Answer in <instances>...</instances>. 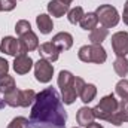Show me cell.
I'll list each match as a JSON object with an SVG mask.
<instances>
[{
    "label": "cell",
    "mask_w": 128,
    "mask_h": 128,
    "mask_svg": "<svg viewBox=\"0 0 128 128\" xmlns=\"http://www.w3.org/2000/svg\"><path fill=\"white\" fill-rule=\"evenodd\" d=\"M66 122L67 112L55 88L49 86L36 94L30 112L32 128H66Z\"/></svg>",
    "instance_id": "cell-1"
},
{
    "label": "cell",
    "mask_w": 128,
    "mask_h": 128,
    "mask_svg": "<svg viewBox=\"0 0 128 128\" xmlns=\"http://www.w3.org/2000/svg\"><path fill=\"white\" fill-rule=\"evenodd\" d=\"M58 86L61 91V100L64 104H73L78 98L74 90V76L68 70H61L58 74Z\"/></svg>",
    "instance_id": "cell-2"
},
{
    "label": "cell",
    "mask_w": 128,
    "mask_h": 128,
    "mask_svg": "<svg viewBox=\"0 0 128 128\" xmlns=\"http://www.w3.org/2000/svg\"><path fill=\"white\" fill-rule=\"evenodd\" d=\"M118 104H119V101L116 100L115 94L104 96L98 101V104L92 109L94 116L100 121H109L115 115V112L118 110Z\"/></svg>",
    "instance_id": "cell-3"
},
{
    "label": "cell",
    "mask_w": 128,
    "mask_h": 128,
    "mask_svg": "<svg viewBox=\"0 0 128 128\" xmlns=\"http://www.w3.org/2000/svg\"><path fill=\"white\" fill-rule=\"evenodd\" d=\"M78 57L84 63H94V64H103L107 60L106 49L101 45H85L79 49Z\"/></svg>",
    "instance_id": "cell-4"
},
{
    "label": "cell",
    "mask_w": 128,
    "mask_h": 128,
    "mask_svg": "<svg viewBox=\"0 0 128 128\" xmlns=\"http://www.w3.org/2000/svg\"><path fill=\"white\" fill-rule=\"evenodd\" d=\"M96 15L98 18V22L106 27V28H112V27H116L118 22H119V14H118V9L113 8L112 4H101L98 6L96 10Z\"/></svg>",
    "instance_id": "cell-5"
},
{
    "label": "cell",
    "mask_w": 128,
    "mask_h": 128,
    "mask_svg": "<svg viewBox=\"0 0 128 128\" xmlns=\"http://www.w3.org/2000/svg\"><path fill=\"white\" fill-rule=\"evenodd\" d=\"M34 76L40 84H48L51 82L52 76H54V66L52 63L40 58L37 63L34 64Z\"/></svg>",
    "instance_id": "cell-6"
},
{
    "label": "cell",
    "mask_w": 128,
    "mask_h": 128,
    "mask_svg": "<svg viewBox=\"0 0 128 128\" xmlns=\"http://www.w3.org/2000/svg\"><path fill=\"white\" fill-rule=\"evenodd\" d=\"M112 49L116 57H127L128 54V32H118L112 36Z\"/></svg>",
    "instance_id": "cell-7"
},
{
    "label": "cell",
    "mask_w": 128,
    "mask_h": 128,
    "mask_svg": "<svg viewBox=\"0 0 128 128\" xmlns=\"http://www.w3.org/2000/svg\"><path fill=\"white\" fill-rule=\"evenodd\" d=\"M20 54H27V52H32V51H36L39 48V39L36 36V33L30 30V32L24 33L20 36Z\"/></svg>",
    "instance_id": "cell-8"
},
{
    "label": "cell",
    "mask_w": 128,
    "mask_h": 128,
    "mask_svg": "<svg viewBox=\"0 0 128 128\" xmlns=\"http://www.w3.org/2000/svg\"><path fill=\"white\" fill-rule=\"evenodd\" d=\"M37 51H39L40 57H42L43 60L49 61V63H55V61L58 60V57H60V49H58L52 42H45V43L39 45Z\"/></svg>",
    "instance_id": "cell-9"
},
{
    "label": "cell",
    "mask_w": 128,
    "mask_h": 128,
    "mask_svg": "<svg viewBox=\"0 0 128 128\" xmlns=\"http://www.w3.org/2000/svg\"><path fill=\"white\" fill-rule=\"evenodd\" d=\"M21 48H20V40H16L15 37L12 36H6L2 39V43H0V52L6 54V55H10V57H16L20 54Z\"/></svg>",
    "instance_id": "cell-10"
},
{
    "label": "cell",
    "mask_w": 128,
    "mask_h": 128,
    "mask_svg": "<svg viewBox=\"0 0 128 128\" xmlns=\"http://www.w3.org/2000/svg\"><path fill=\"white\" fill-rule=\"evenodd\" d=\"M34 66L32 57H28L27 54H18L14 60V70L16 72V74H26L32 70Z\"/></svg>",
    "instance_id": "cell-11"
},
{
    "label": "cell",
    "mask_w": 128,
    "mask_h": 128,
    "mask_svg": "<svg viewBox=\"0 0 128 128\" xmlns=\"http://www.w3.org/2000/svg\"><path fill=\"white\" fill-rule=\"evenodd\" d=\"M116 127L122 125L124 122H128V100H121L118 104V110L115 112V115L107 121Z\"/></svg>",
    "instance_id": "cell-12"
},
{
    "label": "cell",
    "mask_w": 128,
    "mask_h": 128,
    "mask_svg": "<svg viewBox=\"0 0 128 128\" xmlns=\"http://www.w3.org/2000/svg\"><path fill=\"white\" fill-rule=\"evenodd\" d=\"M51 42L60 49V52L68 51V49L73 46V36L67 32H61V33H57V34L52 37Z\"/></svg>",
    "instance_id": "cell-13"
},
{
    "label": "cell",
    "mask_w": 128,
    "mask_h": 128,
    "mask_svg": "<svg viewBox=\"0 0 128 128\" xmlns=\"http://www.w3.org/2000/svg\"><path fill=\"white\" fill-rule=\"evenodd\" d=\"M70 10V4L64 0H51L48 3V12L52 15V16H57V18H61L64 14H67Z\"/></svg>",
    "instance_id": "cell-14"
},
{
    "label": "cell",
    "mask_w": 128,
    "mask_h": 128,
    "mask_svg": "<svg viewBox=\"0 0 128 128\" xmlns=\"http://www.w3.org/2000/svg\"><path fill=\"white\" fill-rule=\"evenodd\" d=\"M94 119H96V116H94L92 109H90V107H86V106L80 107V109L78 110V113H76V121H78V124H79L80 127H88L90 124L94 122Z\"/></svg>",
    "instance_id": "cell-15"
},
{
    "label": "cell",
    "mask_w": 128,
    "mask_h": 128,
    "mask_svg": "<svg viewBox=\"0 0 128 128\" xmlns=\"http://www.w3.org/2000/svg\"><path fill=\"white\" fill-rule=\"evenodd\" d=\"M36 24H37V28H39V32L42 34H49L52 32V28H54V22H52L51 16L46 15V14L37 15L36 16Z\"/></svg>",
    "instance_id": "cell-16"
},
{
    "label": "cell",
    "mask_w": 128,
    "mask_h": 128,
    "mask_svg": "<svg viewBox=\"0 0 128 128\" xmlns=\"http://www.w3.org/2000/svg\"><path fill=\"white\" fill-rule=\"evenodd\" d=\"M97 96V86L94 84H86L85 82V85L82 86V90L79 91V96L80 97V100L85 103V104H88V103H91Z\"/></svg>",
    "instance_id": "cell-17"
},
{
    "label": "cell",
    "mask_w": 128,
    "mask_h": 128,
    "mask_svg": "<svg viewBox=\"0 0 128 128\" xmlns=\"http://www.w3.org/2000/svg\"><path fill=\"white\" fill-rule=\"evenodd\" d=\"M79 26H80L84 30H86V32H88V30L92 32L97 26H98V18H97L96 12H88V14H85L84 18L80 20Z\"/></svg>",
    "instance_id": "cell-18"
},
{
    "label": "cell",
    "mask_w": 128,
    "mask_h": 128,
    "mask_svg": "<svg viewBox=\"0 0 128 128\" xmlns=\"http://www.w3.org/2000/svg\"><path fill=\"white\" fill-rule=\"evenodd\" d=\"M107 34H109V28H106V27H96L91 32V34H90V40H91L92 45H101L106 40Z\"/></svg>",
    "instance_id": "cell-19"
},
{
    "label": "cell",
    "mask_w": 128,
    "mask_h": 128,
    "mask_svg": "<svg viewBox=\"0 0 128 128\" xmlns=\"http://www.w3.org/2000/svg\"><path fill=\"white\" fill-rule=\"evenodd\" d=\"M15 88H16V85H15V79H14L12 76L4 74V76L0 78V92L9 94V92H12Z\"/></svg>",
    "instance_id": "cell-20"
},
{
    "label": "cell",
    "mask_w": 128,
    "mask_h": 128,
    "mask_svg": "<svg viewBox=\"0 0 128 128\" xmlns=\"http://www.w3.org/2000/svg\"><path fill=\"white\" fill-rule=\"evenodd\" d=\"M113 68L116 72L118 76L125 78L128 74V60L127 57H116L115 63H113Z\"/></svg>",
    "instance_id": "cell-21"
},
{
    "label": "cell",
    "mask_w": 128,
    "mask_h": 128,
    "mask_svg": "<svg viewBox=\"0 0 128 128\" xmlns=\"http://www.w3.org/2000/svg\"><path fill=\"white\" fill-rule=\"evenodd\" d=\"M34 98H36V92L33 90H21V92H20V107L32 106Z\"/></svg>",
    "instance_id": "cell-22"
},
{
    "label": "cell",
    "mask_w": 128,
    "mask_h": 128,
    "mask_svg": "<svg viewBox=\"0 0 128 128\" xmlns=\"http://www.w3.org/2000/svg\"><path fill=\"white\" fill-rule=\"evenodd\" d=\"M84 15H85V12H84V9L80 6H76V8H73V9H70L67 12V18H68V21L72 24H79L80 20L84 18Z\"/></svg>",
    "instance_id": "cell-23"
},
{
    "label": "cell",
    "mask_w": 128,
    "mask_h": 128,
    "mask_svg": "<svg viewBox=\"0 0 128 128\" xmlns=\"http://www.w3.org/2000/svg\"><path fill=\"white\" fill-rule=\"evenodd\" d=\"M8 128H32V124H30V119L24 116H16L9 122Z\"/></svg>",
    "instance_id": "cell-24"
},
{
    "label": "cell",
    "mask_w": 128,
    "mask_h": 128,
    "mask_svg": "<svg viewBox=\"0 0 128 128\" xmlns=\"http://www.w3.org/2000/svg\"><path fill=\"white\" fill-rule=\"evenodd\" d=\"M115 90H116V94L121 97V100H128V79H124L122 78L116 84Z\"/></svg>",
    "instance_id": "cell-25"
},
{
    "label": "cell",
    "mask_w": 128,
    "mask_h": 128,
    "mask_svg": "<svg viewBox=\"0 0 128 128\" xmlns=\"http://www.w3.org/2000/svg\"><path fill=\"white\" fill-rule=\"evenodd\" d=\"M32 30V26H30V22L27 21V20H20L16 24H15V32L18 36H21V34H24V33L30 32Z\"/></svg>",
    "instance_id": "cell-26"
},
{
    "label": "cell",
    "mask_w": 128,
    "mask_h": 128,
    "mask_svg": "<svg viewBox=\"0 0 128 128\" xmlns=\"http://www.w3.org/2000/svg\"><path fill=\"white\" fill-rule=\"evenodd\" d=\"M16 0H0V12H9L15 9Z\"/></svg>",
    "instance_id": "cell-27"
},
{
    "label": "cell",
    "mask_w": 128,
    "mask_h": 128,
    "mask_svg": "<svg viewBox=\"0 0 128 128\" xmlns=\"http://www.w3.org/2000/svg\"><path fill=\"white\" fill-rule=\"evenodd\" d=\"M8 72H9V63L4 58L0 57V78L4 76V74H8Z\"/></svg>",
    "instance_id": "cell-28"
},
{
    "label": "cell",
    "mask_w": 128,
    "mask_h": 128,
    "mask_svg": "<svg viewBox=\"0 0 128 128\" xmlns=\"http://www.w3.org/2000/svg\"><path fill=\"white\" fill-rule=\"evenodd\" d=\"M122 20H124V24L128 26V0L124 4V12H122Z\"/></svg>",
    "instance_id": "cell-29"
},
{
    "label": "cell",
    "mask_w": 128,
    "mask_h": 128,
    "mask_svg": "<svg viewBox=\"0 0 128 128\" xmlns=\"http://www.w3.org/2000/svg\"><path fill=\"white\" fill-rule=\"evenodd\" d=\"M86 128H103V125L101 124H97V122H92V124H90Z\"/></svg>",
    "instance_id": "cell-30"
},
{
    "label": "cell",
    "mask_w": 128,
    "mask_h": 128,
    "mask_svg": "<svg viewBox=\"0 0 128 128\" xmlns=\"http://www.w3.org/2000/svg\"><path fill=\"white\" fill-rule=\"evenodd\" d=\"M6 106V103H4V100H0V109H3Z\"/></svg>",
    "instance_id": "cell-31"
},
{
    "label": "cell",
    "mask_w": 128,
    "mask_h": 128,
    "mask_svg": "<svg viewBox=\"0 0 128 128\" xmlns=\"http://www.w3.org/2000/svg\"><path fill=\"white\" fill-rule=\"evenodd\" d=\"M73 128H79V127H73Z\"/></svg>",
    "instance_id": "cell-32"
}]
</instances>
